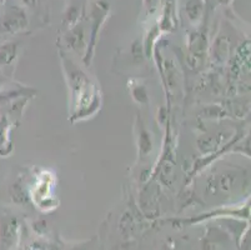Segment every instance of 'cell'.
Returning a JSON list of instances; mask_svg holds the SVG:
<instances>
[{
  "label": "cell",
  "mask_w": 251,
  "mask_h": 250,
  "mask_svg": "<svg viewBox=\"0 0 251 250\" xmlns=\"http://www.w3.org/2000/svg\"><path fill=\"white\" fill-rule=\"evenodd\" d=\"M28 27V15L22 6H6L0 17V38L22 33Z\"/></svg>",
  "instance_id": "2"
},
{
  "label": "cell",
  "mask_w": 251,
  "mask_h": 250,
  "mask_svg": "<svg viewBox=\"0 0 251 250\" xmlns=\"http://www.w3.org/2000/svg\"><path fill=\"white\" fill-rule=\"evenodd\" d=\"M60 60L69 91L70 121L75 123L94 116L101 107L98 84L65 53L60 52Z\"/></svg>",
  "instance_id": "1"
},
{
  "label": "cell",
  "mask_w": 251,
  "mask_h": 250,
  "mask_svg": "<svg viewBox=\"0 0 251 250\" xmlns=\"http://www.w3.org/2000/svg\"><path fill=\"white\" fill-rule=\"evenodd\" d=\"M84 31H83V28H74L70 30L69 36H68V44L72 49L75 50H79L80 47H85V43H84Z\"/></svg>",
  "instance_id": "5"
},
{
  "label": "cell",
  "mask_w": 251,
  "mask_h": 250,
  "mask_svg": "<svg viewBox=\"0 0 251 250\" xmlns=\"http://www.w3.org/2000/svg\"><path fill=\"white\" fill-rule=\"evenodd\" d=\"M19 43L6 41L0 45V66H10L19 56Z\"/></svg>",
  "instance_id": "3"
},
{
  "label": "cell",
  "mask_w": 251,
  "mask_h": 250,
  "mask_svg": "<svg viewBox=\"0 0 251 250\" xmlns=\"http://www.w3.org/2000/svg\"><path fill=\"white\" fill-rule=\"evenodd\" d=\"M202 3L200 0H188L186 1V11L191 20L199 19L202 14Z\"/></svg>",
  "instance_id": "6"
},
{
  "label": "cell",
  "mask_w": 251,
  "mask_h": 250,
  "mask_svg": "<svg viewBox=\"0 0 251 250\" xmlns=\"http://www.w3.org/2000/svg\"><path fill=\"white\" fill-rule=\"evenodd\" d=\"M22 1L25 4V5L35 6L36 5V1H38V0H22Z\"/></svg>",
  "instance_id": "10"
},
{
  "label": "cell",
  "mask_w": 251,
  "mask_h": 250,
  "mask_svg": "<svg viewBox=\"0 0 251 250\" xmlns=\"http://www.w3.org/2000/svg\"><path fill=\"white\" fill-rule=\"evenodd\" d=\"M133 96L134 99L136 100L138 103H147L148 102V93L145 86L143 85H138L133 89Z\"/></svg>",
  "instance_id": "8"
},
{
  "label": "cell",
  "mask_w": 251,
  "mask_h": 250,
  "mask_svg": "<svg viewBox=\"0 0 251 250\" xmlns=\"http://www.w3.org/2000/svg\"><path fill=\"white\" fill-rule=\"evenodd\" d=\"M139 151L143 157H145L147 154H149L152 149V141L151 137H150V133L145 129L144 124H139Z\"/></svg>",
  "instance_id": "4"
},
{
  "label": "cell",
  "mask_w": 251,
  "mask_h": 250,
  "mask_svg": "<svg viewBox=\"0 0 251 250\" xmlns=\"http://www.w3.org/2000/svg\"><path fill=\"white\" fill-rule=\"evenodd\" d=\"M5 85H6V79L3 77V75L0 74V95L9 93V91H4V86H5Z\"/></svg>",
  "instance_id": "9"
},
{
  "label": "cell",
  "mask_w": 251,
  "mask_h": 250,
  "mask_svg": "<svg viewBox=\"0 0 251 250\" xmlns=\"http://www.w3.org/2000/svg\"><path fill=\"white\" fill-rule=\"evenodd\" d=\"M10 195L13 198V200L17 201V203H24L25 199L28 198V193L25 192L20 180L19 182H15L14 184H11Z\"/></svg>",
  "instance_id": "7"
}]
</instances>
